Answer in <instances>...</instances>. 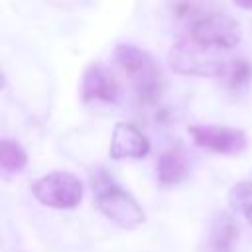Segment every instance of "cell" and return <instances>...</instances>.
Listing matches in <instances>:
<instances>
[{
    "label": "cell",
    "mask_w": 252,
    "mask_h": 252,
    "mask_svg": "<svg viewBox=\"0 0 252 252\" xmlns=\"http://www.w3.org/2000/svg\"><path fill=\"white\" fill-rule=\"evenodd\" d=\"M118 67L128 75L140 104H154L163 91V77L154 57L134 45H118L114 51Z\"/></svg>",
    "instance_id": "6da1fadb"
},
{
    "label": "cell",
    "mask_w": 252,
    "mask_h": 252,
    "mask_svg": "<svg viewBox=\"0 0 252 252\" xmlns=\"http://www.w3.org/2000/svg\"><path fill=\"white\" fill-rule=\"evenodd\" d=\"M93 187H94L96 207L114 224L122 228H136L146 220L144 209L138 205V201L122 187H118L112 181V177H108L106 173H98L93 179Z\"/></svg>",
    "instance_id": "7a4b0ae2"
},
{
    "label": "cell",
    "mask_w": 252,
    "mask_h": 252,
    "mask_svg": "<svg viewBox=\"0 0 252 252\" xmlns=\"http://www.w3.org/2000/svg\"><path fill=\"white\" fill-rule=\"evenodd\" d=\"M169 67L179 75L219 77L226 73L228 63L217 55V49H209L193 39H185L169 49Z\"/></svg>",
    "instance_id": "3957f363"
},
{
    "label": "cell",
    "mask_w": 252,
    "mask_h": 252,
    "mask_svg": "<svg viewBox=\"0 0 252 252\" xmlns=\"http://www.w3.org/2000/svg\"><path fill=\"white\" fill-rule=\"evenodd\" d=\"M191 39L209 49H232L240 43L242 32L234 18L226 14H205L191 22Z\"/></svg>",
    "instance_id": "277c9868"
},
{
    "label": "cell",
    "mask_w": 252,
    "mask_h": 252,
    "mask_svg": "<svg viewBox=\"0 0 252 252\" xmlns=\"http://www.w3.org/2000/svg\"><path fill=\"white\" fill-rule=\"evenodd\" d=\"M32 191L39 203L53 209H73L83 199V183L67 171H53L39 177Z\"/></svg>",
    "instance_id": "5b68a950"
},
{
    "label": "cell",
    "mask_w": 252,
    "mask_h": 252,
    "mask_svg": "<svg viewBox=\"0 0 252 252\" xmlns=\"http://www.w3.org/2000/svg\"><path fill=\"white\" fill-rule=\"evenodd\" d=\"M193 142L213 154H238L246 148V134L242 130L224 126H189Z\"/></svg>",
    "instance_id": "8992f818"
},
{
    "label": "cell",
    "mask_w": 252,
    "mask_h": 252,
    "mask_svg": "<svg viewBox=\"0 0 252 252\" xmlns=\"http://www.w3.org/2000/svg\"><path fill=\"white\" fill-rule=\"evenodd\" d=\"M150 152L148 138L132 124H116L110 140V158L122 159V158H134L142 159Z\"/></svg>",
    "instance_id": "52a82bcc"
},
{
    "label": "cell",
    "mask_w": 252,
    "mask_h": 252,
    "mask_svg": "<svg viewBox=\"0 0 252 252\" xmlns=\"http://www.w3.org/2000/svg\"><path fill=\"white\" fill-rule=\"evenodd\" d=\"M81 94L85 102H116L118 98V83L114 81V77L98 67V65H91L81 81Z\"/></svg>",
    "instance_id": "ba28073f"
},
{
    "label": "cell",
    "mask_w": 252,
    "mask_h": 252,
    "mask_svg": "<svg viewBox=\"0 0 252 252\" xmlns=\"http://www.w3.org/2000/svg\"><path fill=\"white\" fill-rule=\"evenodd\" d=\"M189 175V161L179 150H167L161 154L158 163V177L163 185H173Z\"/></svg>",
    "instance_id": "9c48e42d"
},
{
    "label": "cell",
    "mask_w": 252,
    "mask_h": 252,
    "mask_svg": "<svg viewBox=\"0 0 252 252\" xmlns=\"http://www.w3.org/2000/svg\"><path fill=\"white\" fill-rule=\"evenodd\" d=\"M228 203L234 213H240L252 224V183L240 181L228 193Z\"/></svg>",
    "instance_id": "30bf717a"
},
{
    "label": "cell",
    "mask_w": 252,
    "mask_h": 252,
    "mask_svg": "<svg viewBox=\"0 0 252 252\" xmlns=\"http://www.w3.org/2000/svg\"><path fill=\"white\" fill-rule=\"evenodd\" d=\"M0 163H2V167L6 171L18 173V171H22L26 167L28 156L22 150L20 144H16L12 140H2V146H0Z\"/></svg>",
    "instance_id": "8fae6325"
},
{
    "label": "cell",
    "mask_w": 252,
    "mask_h": 252,
    "mask_svg": "<svg viewBox=\"0 0 252 252\" xmlns=\"http://www.w3.org/2000/svg\"><path fill=\"white\" fill-rule=\"evenodd\" d=\"M224 77H226V83H228L230 89L244 87L252 77V65L246 59H236V61L228 63Z\"/></svg>",
    "instance_id": "7c38bea8"
},
{
    "label": "cell",
    "mask_w": 252,
    "mask_h": 252,
    "mask_svg": "<svg viewBox=\"0 0 252 252\" xmlns=\"http://www.w3.org/2000/svg\"><path fill=\"white\" fill-rule=\"evenodd\" d=\"M238 232H236V226L232 224V220L228 219V217H224V219H220V226H217V230H215V236H213V246L219 250V252H222V250H230V244H232V240H234V236H236Z\"/></svg>",
    "instance_id": "4fadbf2b"
},
{
    "label": "cell",
    "mask_w": 252,
    "mask_h": 252,
    "mask_svg": "<svg viewBox=\"0 0 252 252\" xmlns=\"http://www.w3.org/2000/svg\"><path fill=\"white\" fill-rule=\"evenodd\" d=\"M232 2L244 10H252V0H232Z\"/></svg>",
    "instance_id": "5bb4252c"
}]
</instances>
